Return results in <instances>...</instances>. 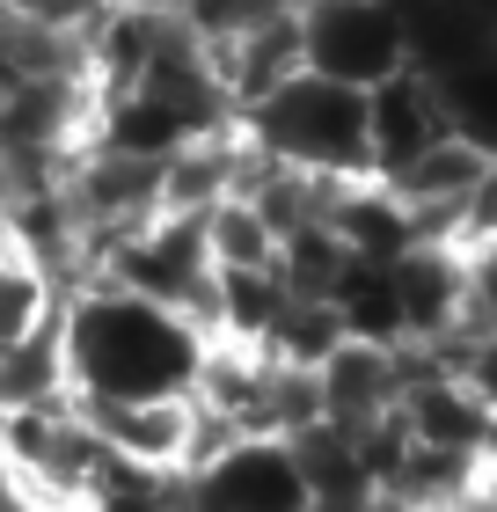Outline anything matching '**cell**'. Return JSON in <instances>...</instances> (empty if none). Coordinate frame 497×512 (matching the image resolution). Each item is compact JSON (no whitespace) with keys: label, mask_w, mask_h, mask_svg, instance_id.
<instances>
[{"label":"cell","mask_w":497,"mask_h":512,"mask_svg":"<svg viewBox=\"0 0 497 512\" xmlns=\"http://www.w3.org/2000/svg\"><path fill=\"white\" fill-rule=\"evenodd\" d=\"M74 395H183L198 381L205 330L125 286H74L59 300Z\"/></svg>","instance_id":"6da1fadb"},{"label":"cell","mask_w":497,"mask_h":512,"mask_svg":"<svg viewBox=\"0 0 497 512\" xmlns=\"http://www.w3.org/2000/svg\"><path fill=\"white\" fill-rule=\"evenodd\" d=\"M256 154L286 161L300 176H373V139H366V88L329 81V74H293L278 81L264 103H249L242 118Z\"/></svg>","instance_id":"7a4b0ae2"},{"label":"cell","mask_w":497,"mask_h":512,"mask_svg":"<svg viewBox=\"0 0 497 512\" xmlns=\"http://www.w3.org/2000/svg\"><path fill=\"white\" fill-rule=\"evenodd\" d=\"M74 410L88 417V432L103 439L117 461L132 469H154V476H191L198 469V432H205V410L198 395H74Z\"/></svg>","instance_id":"3957f363"},{"label":"cell","mask_w":497,"mask_h":512,"mask_svg":"<svg viewBox=\"0 0 497 512\" xmlns=\"http://www.w3.org/2000/svg\"><path fill=\"white\" fill-rule=\"evenodd\" d=\"M300 37H307V66L351 88H373L410 66L395 0H300Z\"/></svg>","instance_id":"277c9868"},{"label":"cell","mask_w":497,"mask_h":512,"mask_svg":"<svg viewBox=\"0 0 497 512\" xmlns=\"http://www.w3.org/2000/svg\"><path fill=\"white\" fill-rule=\"evenodd\" d=\"M191 512H307V476L286 439H234L205 469L183 476Z\"/></svg>","instance_id":"5b68a950"},{"label":"cell","mask_w":497,"mask_h":512,"mask_svg":"<svg viewBox=\"0 0 497 512\" xmlns=\"http://www.w3.org/2000/svg\"><path fill=\"white\" fill-rule=\"evenodd\" d=\"M454 132V110H446V88L439 74H424V66H402V74L373 81L366 88V139H373V176L402 169V161H417L432 139Z\"/></svg>","instance_id":"8992f818"},{"label":"cell","mask_w":497,"mask_h":512,"mask_svg":"<svg viewBox=\"0 0 497 512\" xmlns=\"http://www.w3.org/2000/svg\"><path fill=\"white\" fill-rule=\"evenodd\" d=\"M315 388H322V417L337 425H381L402 403V344H366V337H344L337 352L315 366Z\"/></svg>","instance_id":"52a82bcc"},{"label":"cell","mask_w":497,"mask_h":512,"mask_svg":"<svg viewBox=\"0 0 497 512\" xmlns=\"http://www.w3.org/2000/svg\"><path fill=\"white\" fill-rule=\"evenodd\" d=\"M395 417H402V432H410L417 447H454V454H476V461L497 447V410L454 374L410 381L402 403H395Z\"/></svg>","instance_id":"ba28073f"},{"label":"cell","mask_w":497,"mask_h":512,"mask_svg":"<svg viewBox=\"0 0 497 512\" xmlns=\"http://www.w3.org/2000/svg\"><path fill=\"white\" fill-rule=\"evenodd\" d=\"M176 30L169 0H125V8H103V22L88 30V88L96 96H125L139 88V74L154 66L161 37Z\"/></svg>","instance_id":"9c48e42d"},{"label":"cell","mask_w":497,"mask_h":512,"mask_svg":"<svg viewBox=\"0 0 497 512\" xmlns=\"http://www.w3.org/2000/svg\"><path fill=\"white\" fill-rule=\"evenodd\" d=\"M388 271H395L402 315H410V337H439L468 322V249L461 242H417Z\"/></svg>","instance_id":"30bf717a"},{"label":"cell","mask_w":497,"mask_h":512,"mask_svg":"<svg viewBox=\"0 0 497 512\" xmlns=\"http://www.w3.org/2000/svg\"><path fill=\"white\" fill-rule=\"evenodd\" d=\"M329 227H337V235L351 242V256H366V264H395L402 249L424 242L417 213L388 191L381 176H351L337 191V205H329Z\"/></svg>","instance_id":"8fae6325"},{"label":"cell","mask_w":497,"mask_h":512,"mask_svg":"<svg viewBox=\"0 0 497 512\" xmlns=\"http://www.w3.org/2000/svg\"><path fill=\"white\" fill-rule=\"evenodd\" d=\"M300 476H307V498H373V469H366V447L359 432L337 425V417H315L307 432L286 439Z\"/></svg>","instance_id":"7c38bea8"},{"label":"cell","mask_w":497,"mask_h":512,"mask_svg":"<svg viewBox=\"0 0 497 512\" xmlns=\"http://www.w3.org/2000/svg\"><path fill=\"white\" fill-rule=\"evenodd\" d=\"M44 403H74L59 322L37 330V337H22L15 352H0V410H44Z\"/></svg>","instance_id":"4fadbf2b"},{"label":"cell","mask_w":497,"mask_h":512,"mask_svg":"<svg viewBox=\"0 0 497 512\" xmlns=\"http://www.w3.org/2000/svg\"><path fill=\"white\" fill-rule=\"evenodd\" d=\"M59 300H66V286H59L52 271L0 242V352H15L22 337L52 330V322H59Z\"/></svg>","instance_id":"5bb4252c"},{"label":"cell","mask_w":497,"mask_h":512,"mask_svg":"<svg viewBox=\"0 0 497 512\" xmlns=\"http://www.w3.org/2000/svg\"><path fill=\"white\" fill-rule=\"evenodd\" d=\"M329 300H337V315H344V337L410 344V315H402V293H395V271L388 264H366V256H359Z\"/></svg>","instance_id":"9a60e30c"},{"label":"cell","mask_w":497,"mask_h":512,"mask_svg":"<svg viewBox=\"0 0 497 512\" xmlns=\"http://www.w3.org/2000/svg\"><path fill=\"white\" fill-rule=\"evenodd\" d=\"M205 249H212L220 271H271L278 264V227L234 191V198H220L205 213Z\"/></svg>","instance_id":"2e32d148"},{"label":"cell","mask_w":497,"mask_h":512,"mask_svg":"<svg viewBox=\"0 0 497 512\" xmlns=\"http://www.w3.org/2000/svg\"><path fill=\"white\" fill-rule=\"evenodd\" d=\"M286 271H220V337H242V344H264L271 322L286 315Z\"/></svg>","instance_id":"e0dca14e"},{"label":"cell","mask_w":497,"mask_h":512,"mask_svg":"<svg viewBox=\"0 0 497 512\" xmlns=\"http://www.w3.org/2000/svg\"><path fill=\"white\" fill-rule=\"evenodd\" d=\"M351 264H359V256H351V242L329 220H307L300 235H286V249H278V271H286V286L300 300H329V293L344 286Z\"/></svg>","instance_id":"ac0fdd59"},{"label":"cell","mask_w":497,"mask_h":512,"mask_svg":"<svg viewBox=\"0 0 497 512\" xmlns=\"http://www.w3.org/2000/svg\"><path fill=\"white\" fill-rule=\"evenodd\" d=\"M344 344V315H337V300H286V315L271 322V337H264V352L271 359H286V366H307V374H315V366L329 359Z\"/></svg>","instance_id":"d6986e66"},{"label":"cell","mask_w":497,"mask_h":512,"mask_svg":"<svg viewBox=\"0 0 497 512\" xmlns=\"http://www.w3.org/2000/svg\"><path fill=\"white\" fill-rule=\"evenodd\" d=\"M183 505V476H154V469H132V461H103L96 491L81 498V512H176Z\"/></svg>","instance_id":"ffe728a7"},{"label":"cell","mask_w":497,"mask_h":512,"mask_svg":"<svg viewBox=\"0 0 497 512\" xmlns=\"http://www.w3.org/2000/svg\"><path fill=\"white\" fill-rule=\"evenodd\" d=\"M454 242H461V249H483V242H497V154L483 161L476 191H468V205H461V227H454Z\"/></svg>","instance_id":"44dd1931"},{"label":"cell","mask_w":497,"mask_h":512,"mask_svg":"<svg viewBox=\"0 0 497 512\" xmlns=\"http://www.w3.org/2000/svg\"><path fill=\"white\" fill-rule=\"evenodd\" d=\"M0 512H52V505H44V491L15 469V461H0Z\"/></svg>","instance_id":"7402d4cb"},{"label":"cell","mask_w":497,"mask_h":512,"mask_svg":"<svg viewBox=\"0 0 497 512\" xmlns=\"http://www.w3.org/2000/svg\"><path fill=\"white\" fill-rule=\"evenodd\" d=\"M373 498H307V512H366Z\"/></svg>","instance_id":"603a6c76"},{"label":"cell","mask_w":497,"mask_h":512,"mask_svg":"<svg viewBox=\"0 0 497 512\" xmlns=\"http://www.w3.org/2000/svg\"><path fill=\"white\" fill-rule=\"evenodd\" d=\"M483 491H490V498H497V447H490V454H483Z\"/></svg>","instance_id":"cb8c5ba5"},{"label":"cell","mask_w":497,"mask_h":512,"mask_svg":"<svg viewBox=\"0 0 497 512\" xmlns=\"http://www.w3.org/2000/svg\"><path fill=\"white\" fill-rule=\"evenodd\" d=\"M110 8H125V0H110Z\"/></svg>","instance_id":"d4e9b609"},{"label":"cell","mask_w":497,"mask_h":512,"mask_svg":"<svg viewBox=\"0 0 497 512\" xmlns=\"http://www.w3.org/2000/svg\"><path fill=\"white\" fill-rule=\"evenodd\" d=\"M176 512H191V505H176Z\"/></svg>","instance_id":"484cf974"}]
</instances>
